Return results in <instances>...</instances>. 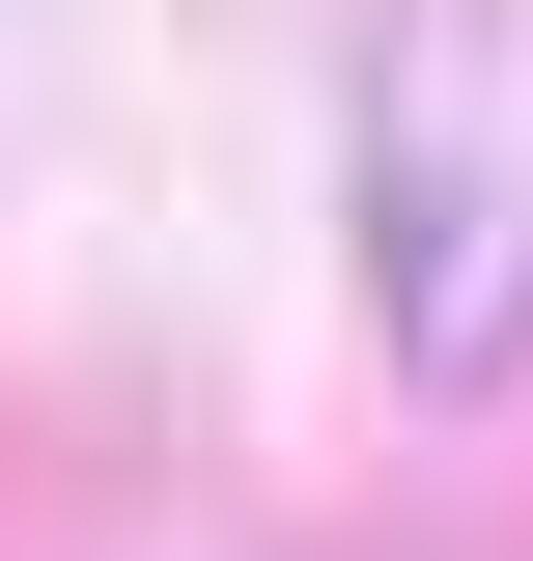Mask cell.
<instances>
[{
  "label": "cell",
  "instance_id": "1",
  "mask_svg": "<svg viewBox=\"0 0 533 561\" xmlns=\"http://www.w3.org/2000/svg\"><path fill=\"white\" fill-rule=\"evenodd\" d=\"M365 337L394 393H533V0H421L365 84Z\"/></svg>",
  "mask_w": 533,
  "mask_h": 561
}]
</instances>
